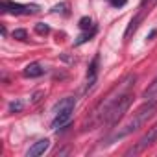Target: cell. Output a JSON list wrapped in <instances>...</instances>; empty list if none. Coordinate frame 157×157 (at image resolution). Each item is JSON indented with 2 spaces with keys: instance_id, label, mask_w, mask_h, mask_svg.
Listing matches in <instances>:
<instances>
[{
  "instance_id": "6da1fadb",
  "label": "cell",
  "mask_w": 157,
  "mask_h": 157,
  "mask_svg": "<svg viewBox=\"0 0 157 157\" xmlns=\"http://www.w3.org/2000/svg\"><path fill=\"white\" fill-rule=\"evenodd\" d=\"M155 111H157V98H155V100H146V104L133 115V118H131L128 124H124V126L109 139V142H113V140H117V139H124V137L131 135L133 131H137L139 128H142V126L155 115Z\"/></svg>"
},
{
  "instance_id": "7a4b0ae2",
  "label": "cell",
  "mask_w": 157,
  "mask_h": 157,
  "mask_svg": "<svg viewBox=\"0 0 157 157\" xmlns=\"http://www.w3.org/2000/svg\"><path fill=\"white\" fill-rule=\"evenodd\" d=\"M133 93L131 91H126V93H122L113 104H111V107H109V111H107V115H105V124L107 126H117L118 124V120H122V117L126 115V111L129 109V105L133 104Z\"/></svg>"
},
{
  "instance_id": "3957f363",
  "label": "cell",
  "mask_w": 157,
  "mask_h": 157,
  "mask_svg": "<svg viewBox=\"0 0 157 157\" xmlns=\"http://www.w3.org/2000/svg\"><path fill=\"white\" fill-rule=\"evenodd\" d=\"M74 107H76V100H74V98H65V100H61V102L56 105V117H54V120H52V129H57V128L68 124L70 118H72Z\"/></svg>"
},
{
  "instance_id": "277c9868",
  "label": "cell",
  "mask_w": 157,
  "mask_h": 157,
  "mask_svg": "<svg viewBox=\"0 0 157 157\" xmlns=\"http://www.w3.org/2000/svg\"><path fill=\"white\" fill-rule=\"evenodd\" d=\"M157 142V126H153L146 135H142L140 139H139V142L133 146V148H129L128 151H126V155H137V153H140V151H144L146 148H150V146H153Z\"/></svg>"
},
{
  "instance_id": "5b68a950",
  "label": "cell",
  "mask_w": 157,
  "mask_h": 157,
  "mask_svg": "<svg viewBox=\"0 0 157 157\" xmlns=\"http://www.w3.org/2000/svg\"><path fill=\"white\" fill-rule=\"evenodd\" d=\"M39 11L37 6H24V4H17L11 0H4V13H11V15H32Z\"/></svg>"
},
{
  "instance_id": "8992f818",
  "label": "cell",
  "mask_w": 157,
  "mask_h": 157,
  "mask_svg": "<svg viewBox=\"0 0 157 157\" xmlns=\"http://www.w3.org/2000/svg\"><path fill=\"white\" fill-rule=\"evenodd\" d=\"M50 148V140L48 139H41V140H37L30 150H28V157H37V155H43L46 150Z\"/></svg>"
},
{
  "instance_id": "52a82bcc",
  "label": "cell",
  "mask_w": 157,
  "mask_h": 157,
  "mask_svg": "<svg viewBox=\"0 0 157 157\" xmlns=\"http://www.w3.org/2000/svg\"><path fill=\"white\" fill-rule=\"evenodd\" d=\"M98 61H100V57L96 56V57L93 59V63H91L89 70H87V91L96 83V76H98Z\"/></svg>"
},
{
  "instance_id": "ba28073f",
  "label": "cell",
  "mask_w": 157,
  "mask_h": 157,
  "mask_svg": "<svg viewBox=\"0 0 157 157\" xmlns=\"http://www.w3.org/2000/svg\"><path fill=\"white\" fill-rule=\"evenodd\" d=\"M44 74V67L41 63H30L26 68H24V76L26 78H39Z\"/></svg>"
},
{
  "instance_id": "9c48e42d",
  "label": "cell",
  "mask_w": 157,
  "mask_h": 157,
  "mask_svg": "<svg viewBox=\"0 0 157 157\" xmlns=\"http://www.w3.org/2000/svg\"><path fill=\"white\" fill-rule=\"evenodd\" d=\"M142 98L144 100H155L157 98V78L146 87V91L142 93Z\"/></svg>"
},
{
  "instance_id": "30bf717a",
  "label": "cell",
  "mask_w": 157,
  "mask_h": 157,
  "mask_svg": "<svg viewBox=\"0 0 157 157\" xmlns=\"http://www.w3.org/2000/svg\"><path fill=\"white\" fill-rule=\"evenodd\" d=\"M157 4V0H142V2H140V13H150L151 11V8Z\"/></svg>"
},
{
  "instance_id": "8fae6325",
  "label": "cell",
  "mask_w": 157,
  "mask_h": 157,
  "mask_svg": "<svg viewBox=\"0 0 157 157\" xmlns=\"http://www.w3.org/2000/svg\"><path fill=\"white\" fill-rule=\"evenodd\" d=\"M35 32H37L39 35H48V33H50V28H48V24H44V22H37V24H35Z\"/></svg>"
},
{
  "instance_id": "7c38bea8",
  "label": "cell",
  "mask_w": 157,
  "mask_h": 157,
  "mask_svg": "<svg viewBox=\"0 0 157 157\" xmlns=\"http://www.w3.org/2000/svg\"><path fill=\"white\" fill-rule=\"evenodd\" d=\"M13 37L19 39V41H26L28 39V33H26V30H15L13 32Z\"/></svg>"
},
{
  "instance_id": "4fadbf2b",
  "label": "cell",
  "mask_w": 157,
  "mask_h": 157,
  "mask_svg": "<svg viewBox=\"0 0 157 157\" xmlns=\"http://www.w3.org/2000/svg\"><path fill=\"white\" fill-rule=\"evenodd\" d=\"M80 28H82V30H89V28H93V21L87 19V17H83V19L80 21Z\"/></svg>"
},
{
  "instance_id": "5bb4252c",
  "label": "cell",
  "mask_w": 157,
  "mask_h": 157,
  "mask_svg": "<svg viewBox=\"0 0 157 157\" xmlns=\"http://www.w3.org/2000/svg\"><path fill=\"white\" fill-rule=\"evenodd\" d=\"M22 109V102H11L10 104V111L15 113V111H21Z\"/></svg>"
},
{
  "instance_id": "9a60e30c",
  "label": "cell",
  "mask_w": 157,
  "mask_h": 157,
  "mask_svg": "<svg viewBox=\"0 0 157 157\" xmlns=\"http://www.w3.org/2000/svg\"><path fill=\"white\" fill-rule=\"evenodd\" d=\"M107 2H109L113 8H122V6H126L128 0H107Z\"/></svg>"
},
{
  "instance_id": "2e32d148",
  "label": "cell",
  "mask_w": 157,
  "mask_h": 157,
  "mask_svg": "<svg viewBox=\"0 0 157 157\" xmlns=\"http://www.w3.org/2000/svg\"><path fill=\"white\" fill-rule=\"evenodd\" d=\"M155 33H157V30H153V32H151V33H150V35H148V39H151V37H153V35H155Z\"/></svg>"
}]
</instances>
